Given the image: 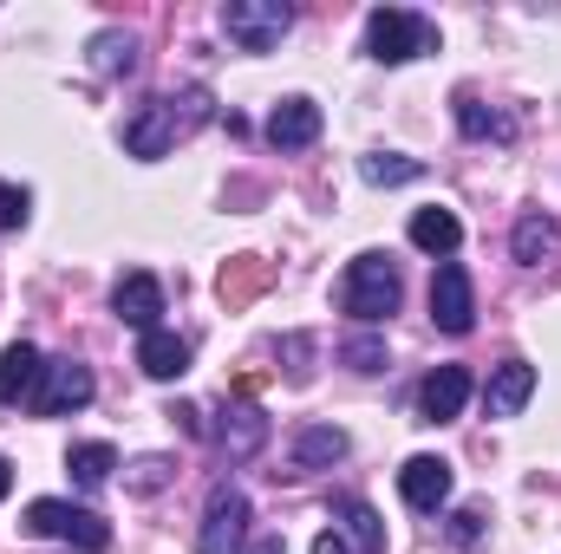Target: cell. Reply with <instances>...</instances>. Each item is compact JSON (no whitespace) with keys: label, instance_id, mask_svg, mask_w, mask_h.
Wrapping results in <instances>:
<instances>
[{"label":"cell","instance_id":"obj_6","mask_svg":"<svg viewBox=\"0 0 561 554\" xmlns=\"http://www.w3.org/2000/svg\"><path fill=\"white\" fill-rule=\"evenodd\" d=\"M242 549H249V496L236 483H216L209 489V509H203L196 554H242Z\"/></svg>","mask_w":561,"mask_h":554},{"label":"cell","instance_id":"obj_28","mask_svg":"<svg viewBox=\"0 0 561 554\" xmlns=\"http://www.w3.org/2000/svg\"><path fill=\"white\" fill-rule=\"evenodd\" d=\"M483 522H490V516H483L477 503L457 509V516H450V542H457V549H477V542H483Z\"/></svg>","mask_w":561,"mask_h":554},{"label":"cell","instance_id":"obj_26","mask_svg":"<svg viewBox=\"0 0 561 554\" xmlns=\"http://www.w3.org/2000/svg\"><path fill=\"white\" fill-rule=\"evenodd\" d=\"M340 359H346L353 372H386V339L359 326V333H346V339H340Z\"/></svg>","mask_w":561,"mask_h":554},{"label":"cell","instance_id":"obj_9","mask_svg":"<svg viewBox=\"0 0 561 554\" xmlns=\"http://www.w3.org/2000/svg\"><path fill=\"white\" fill-rule=\"evenodd\" d=\"M112 313L125 320V326H138V333H157L163 326V280L157 275H125L112 287Z\"/></svg>","mask_w":561,"mask_h":554},{"label":"cell","instance_id":"obj_5","mask_svg":"<svg viewBox=\"0 0 561 554\" xmlns=\"http://www.w3.org/2000/svg\"><path fill=\"white\" fill-rule=\"evenodd\" d=\"M287 26H294V7H287V0H229V7H222V33H229L242 53H275Z\"/></svg>","mask_w":561,"mask_h":554},{"label":"cell","instance_id":"obj_15","mask_svg":"<svg viewBox=\"0 0 561 554\" xmlns=\"http://www.w3.org/2000/svg\"><path fill=\"white\" fill-rule=\"evenodd\" d=\"M268 287H275V268H268L262 255H236V262H222V275H216L222 307H249V300H262Z\"/></svg>","mask_w":561,"mask_h":554},{"label":"cell","instance_id":"obj_25","mask_svg":"<svg viewBox=\"0 0 561 554\" xmlns=\"http://www.w3.org/2000/svg\"><path fill=\"white\" fill-rule=\"evenodd\" d=\"M457 131H463V138H496V143H510V138H516V118H510V112H483V105L463 92V99H457Z\"/></svg>","mask_w":561,"mask_h":554},{"label":"cell","instance_id":"obj_11","mask_svg":"<svg viewBox=\"0 0 561 554\" xmlns=\"http://www.w3.org/2000/svg\"><path fill=\"white\" fill-rule=\"evenodd\" d=\"M470 392H477V379L463 372V366H437L431 379L419 385V412L424 424H450V417L470 405Z\"/></svg>","mask_w":561,"mask_h":554},{"label":"cell","instance_id":"obj_34","mask_svg":"<svg viewBox=\"0 0 561 554\" xmlns=\"http://www.w3.org/2000/svg\"><path fill=\"white\" fill-rule=\"evenodd\" d=\"M7 489H13V463L0 457V503H7Z\"/></svg>","mask_w":561,"mask_h":554},{"label":"cell","instance_id":"obj_1","mask_svg":"<svg viewBox=\"0 0 561 554\" xmlns=\"http://www.w3.org/2000/svg\"><path fill=\"white\" fill-rule=\"evenodd\" d=\"M209 105H216V99H209V85H190V92H170V99H144L138 112H131V125H125V150L144 157V163H157L176 138H190L196 125H209V118H216Z\"/></svg>","mask_w":561,"mask_h":554},{"label":"cell","instance_id":"obj_8","mask_svg":"<svg viewBox=\"0 0 561 554\" xmlns=\"http://www.w3.org/2000/svg\"><path fill=\"white\" fill-rule=\"evenodd\" d=\"M431 320L450 339H463L477 326V287H470V268L463 262H437V275H431Z\"/></svg>","mask_w":561,"mask_h":554},{"label":"cell","instance_id":"obj_30","mask_svg":"<svg viewBox=\"0 0 561 554\" xmlns=\"http://www.w3.org/2000/svg\"><path fill=\"white\" fill-rule=\"evenodd\" d=\"M176 424H183V430H190V437H209V424H203V412H196V405H176Z\"/></svg>","mask_w":561,"mask_h":554},{"label":"cell","instance_id":"obj_22","mask_svg":"<svg viewBox=\"0 0 561 554\" xmlns=\"http://www.w3.org/2000/svg\"><path fill=\"white\" fill-rule=\"evenodd\" d=\"M92 66H99L105 79H131V72H138V39L118 33V26H105V33L92 39Z\"/></svg>","mask_w":561,"mask_h":554},{"label":"cell","instance_id":"obj_12","mask_svg":"<svg viewBox=\"0 0 561 554\" xmlns=\"http://www.w3.org/2000/svg\"><path fill=\"white\" fill-rule=\"evenodd\" d=\"M262 443H268V417L262 405H229L222 424H216V450H229V463H249V457H262Z\"/></svg>","mask_w":561,"mask_h":554},{"label":"cell","instance_id":"obj_23","mask_svg":"<svg viewBox=\"0 0 561 554\" xmlns=\"http://www.w3.org/2000/svg\"><path fill=\"white\" fill-rule=\"evenodd\" d=\"M66 470H72L79 489H99V483H112L118 450H112V443H72V450H66Z\"/></svg>","mask_w":561,"mask_h":554},{"label":"cell","instance_id":"obj_29","mask_svg":"<svg viewBox=\"0 0 561 554\" xmlns=\"http://www.w3.org/2000/svg\"><path fill=\"white\" fill-rule=\"evenodd\" d=\"M26 209H33V196L20 183H0V229H26Z\"/></svg>","mask_w":561,"mask_h":554},{"label":"cell","instance_id":"obj_24","mask_svg":"<svg viewBox=\"0 0 561 554\" xmlns=\"http://www.w3.org/2000/svg\"><path fill=\"white\" fill-rule=\"evenodd\" d=\"M359 176L373 189H399V183H419L424 163L419 157H399V150H373V157H359Z\"/></svg>","mask_w":561,"mask_h":554},{"label":"cell","instance_id":"obj_2","mask_svg":"<svg viewBox=\"0 0 561 554\" xmlns=\"http://www.w3.org/2000/svg\"><path fill=\"white\" fill-rule=\"evenodd\" d=\"M399 293H405V280L392 268V255H353V268L340 275V313H353L359 326H379L386 313H399Z\"/></svg>","mask_w":561,"mask_h":554},{"label":"cell","instance_id":"obj_19","mask_svg":"<svg viewBox=\"0 0 561 554\" xmlns=\"http://www.w3.org/2000/svg\"><path fill=\"white\" fill-rule=\"evenodd\" d=\"M556 249H561V229H556V216H542V209H529V216L516 222V235H510V255H516L523 268H542Z\"/></svg>","mask_w":561,"mask_h":554},{"label":"cell","instance_id":"obj_10","mask_svg":"<svg viewBox=\"0 0 561 554\" xmlns=\"http://www.w3.org/2000/svg\"><path fill=\"white\" fill-rule=\"evenodd\" d=\"M399 496H405L412 509H424V516H437V509L450 503V463H444V457H405Z\"/></svg>","mask_w":561,"mask_h":554},{"label":"cell","instance_id":"obj_14","mask_svg":"<svg viewBox=\"0 0 561 554\" xmlns=\"http://www.w3.org/2000/svg\"><path fill=\"white\" fill-rule=\"evenodd\" d=\"M313 138H320V105L313 99H280L268 112V143L275 150H307Z\"/></svg>","mask_w":561,"mask_h":554},{"label":"cell","instance_id":"obj_33","mask_svg":"<svg viewBox=\"0 0 561 554\" xmlns=\"http://www.w3.org/2000/svg\"><path fill=\"white\" fill-rule=\"evenodd\" d=\"M249 554H287V542H280V535H255V542H249Z\"/></svg>","mask_w":561,"mask_h":554},{"label":"cell","instance_id":"obj_21","mask_svg":"<svg viewBox=\"0 0 561 554\" xmlns=\"http://www.w3.org/2000/svg\"><path fill=\"white\" fill-rule=\"evenodd\" d=\"M457 242H463V222H457L450 209H419V216H412V249L437 255V262H450Z\"/></svg>","mask_w":561,"mask_h":554},{"label":"cell","instance_id":"obj_31","mask_svg":"<svg viewBox=\"0 0 561 554\" xmlns=\"http://www.w3.org/2000/svg\"><path fill=\"white\" fill-rule=\"evenodd\" d=\"M287 353H294V359H307V353H313V339H307V333H294V339H287ZM300 379H307V366H294V385H300Z\"/></svg>","mask_w":561,"mask_h":554},{"label":"cell","instance_id":"obj_3","mask_svg":"<svg viewBox=\"0 0 561 554\" xmlns=\"http://www.w3.org/2000/svg\"><path fill=\"white\" fill-rule=\"evenodd\" d=\"M26 535H53V542H72L79 554H105L112 549V522L85 503H59V496H39L26 503Z\"/></svg>","mask_w":561,"mask_h":554},{"label":"cell","instance_id":"obj_7","mask_svg":"<svg viewBox=\"0 0 561 554\" xmlns=\"http://www.w3.org/2000/svg\"><path fill=\"white\" fill-rule=\"evenodd\" d=\"M92 399H99L92 366H79V359H46L39 392H33V412L39 417H66V412H85Z\"/></svg>","mask_w":561,"mask_h":554},{"label":"cell","instance_id":"obj_18","mask_svg":"<svg viewBox=\"0 0 561 554\" xmlns=\"http://www.w3.org/2000/svg\"><path fill=\"white\" fill-rule=\"evenodd\" d=\"M346 457V430L340 424H300L294 430V470H333Z\"/></svg>","mask_w":561,"mask_h":554},{"label":"cell","instance_id":"obj_20","mask_svg":"<svg viewBox=\"0 0 561 554\" xmlns=\"http://www.w3.org/2000/svg\"><path fill=\"white\" fill-rule=\"evenodd\" d=\"M333 516H340V535H346L359 554H386V522L373 516V503H359V496H340V503H333Z\"/></svg>","mask_w":561,"mask_h":554},{"label":"cell","instance_id":"obj_13","mask_svg":"<svg viewBox=\"0 0 561 554\" xmlns=\"http://www.w3.org/2000/svg\"><path fill=\"white\" fill-rule=\"evenodd\" d=\"M529 399H536V366L529 359H503L490 372V385H483V412L490 417H516Z\"/></svg>","mask_w":561,"mask_h":554},{"label":"cell","instance_id":"obj_32","mask_svg":"<svg viewBox=\"0 0 561 554\" xmlns=\"http://www.w3.org/2000/svg\"><path fill=\"white\" fill-rule=\"evenodd\" d=\"M313 554H346V535H340V529H327V535L313 542Z\"/></svg>","mask_w":561,"mask_h":554},{"label":"cell","instance_id":"obj_27","mask_svg":"<svg viewBox=\"0 0 561 554\" xmlns=\"http://www.w3.org/2000/svg\"><path fill=\"white\" fill-rule=\"evenodd\" d=\"M170 476H176V463H170V457H138V463H131V489H138V496H157Z\"/></svg>","mask_w":561,"mask_h":554},{"label":"cell","instance_id":"obj_17","mask_svg":"<svg viewBox=\"0 0 561 554\" xmlns=\"http://www.w3.org/2000/svg\"><path fill=\"white\" fill-rule=\"evenodd\" d=\"M39 372H46L39 346L13 339V346L0 353V405H20V399H33V392H39Z\"/></svg>","mask_w":561,"mask_h":554},{"label":"cell","instance_id":"obj_4","mask_svg":"<svg viewBox=\"0 0 561 554\" xmlns=\"http://www.w3.org/2000/svg\"><path fill=\"white\" fill-rule=\"evenodd\" d=\"M366 53L379 66H405L419 53H437V26L412 7H373L366 13Z\"/></svg>","mask_w":561,"mask_h":554},{"label":"cell","instance_id":"obj_16","mask_svg":"<svg viewBox=\"0 0 561 554\" xmlns=\"http://www.w3.org/2000/svg\"><path fill=\"white\" fill-rule=\"evenodd\" d=\"M138 366H144V379H157V385L183 379V372H190V339H176L170 326L144 333V339H138Z\"/></svg>","mask_w":561,"mask_h":554}]
</instances>
